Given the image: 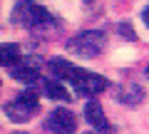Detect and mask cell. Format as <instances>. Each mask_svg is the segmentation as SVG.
<instances>
[{"instance_id":"obj_1","label":"cell","mask_w":149,"mask_h":134,"mask_svg":"<svg viewBox=\"0 0 149 134\" xmlns=\"http://www.w3.org/2000/svg\"><path fill=\"white\" fill-rule=\"evenodd\" d=\"M13 20L17 25H25V27H40V25H47L50 22V12L42 5H37V3L22 0V3L15 5V10H13Z\"/></svg>"},{"instance_id":"obj_2","label":"cell","mask_w":149,"mask_h":134,"mask_svg":"<svg viewBox=\"0 0 149 134\" xmlns=\"http://www.w3.org/2000/svg\"><path fill=\"white\" fill-rule=\"evenodd\" d=\"M102 47H104L102 32H80L67 42V50L80 55V57H97L102 52Z\"/></svg>"},{"instance_id":"obj_3","label":"cell","mask_w":149,"mask_h":134,"mask_svg":"<svg viewBox=\"0 0 149 134\" xmlns=\"http://www.w3.org/2000/svg\"><path fill=\"white\" fill-rule=\"evenodd\" d=\"M35 109H37V94L35 92H20L15 102L5 104V117L10 122H30Z\"/></svg>"},{"instance_id":"obj_4","label":"cell","mask_w":149,"mask_h":134,"mask_svg":"<svg viewBox=\"0 0 149 134\" xmlns=\"http://www.w3.org/2000/svg\"><path fill=\"white\" fill-rule=\"evenodd\" d=\"M47 129L55 134H72L77 129V119L70 109H55L47 117Z\"/></svg>"},{"instance_id":"obj_5","label":"cell","mask_w":149,"mask_h":134,"mask_svg":"<svg viewBox=\"0 0 149 134\" xmlns=\"http://www.w3.org/2000/svg\"><path fill=\"white\" fill-rule=\"evenodd\" d=\"M72 87L80 92V94H97V92L107 90V80H104L102 75H92V72H85V70H82L80 77L72 82Z\"/></svg>"},{"instance_id":"obj_6","label":"cell","mask_w":149,"mask_h":134,"mask_svg":"<svg viewBox=\"0 0 149 134\" xmlns=\"http://www.w3.org/2000/svg\"><path fill=\"white\" fill-rule=\"evenodd\" d=\"M50 72H52L57 80H65V82L72 85V82L80 77L82 70L77 67V65H72L70 60H52V62H50Z\"/></svg>"},{"instance_id":"obj_7","label":"cell","mask_w":149,"mask_h":134,"mask_svg":"<svg viewBox=\"0 0 149 134\" xmlns=\"http://www.w3.org/2000/svg\"><path fill=\"white\" fill-rule=\"evenodd\" d=\"M85 117H87V122H90L95 129H107L104 109H102L97 102H87V107H85Z\"/></svg>"},{"instance_id":"obj_8","label":"cell","mask_w":149,"mask_h":134,"mask_svg":"<svg viewBox=\"0 0 149 134\" xmlns=\"http://www.w3.org/2000/svg\"><path fill=\"white\" fill-rule=\"evenodd\" d=\"M0 62H3V67H15L17 62H20V47L17 45H10L5 42L3 47H0Z\"/></svg>"},{"instance_id":"obj_9","label":"cell","mask_w":149,"mask_h":134,"mask_svg":"<svg viewBox=\"0 0 149 134\" xmlns=\"http://www.w3.org/2000/svg\"><path fill=\"white\" fill-rule=\"evenodd\" d=\"M45 92L50 99H60V102H70V92L60 85L57 80H45Z\"/></svg>"},{"instance_id":"obj_10","label":"cell","mask_w":149,"mask_h":134,"mask_svg":"<svg viewBox=\"0 0 149 134\" xmlns=\"http://www.w3.org/2000/svg\"><path fill=\"white\" fill-rule=\"evenodd\" d=\"M13 77H15L17 82H35L37 72H35V67H15V70H13Z\"/></svg>"},{"instance_id":"obj_11","label":"cell","mask_w":149,"mask_h":134,"mask_svg":"<svg viewBox=\"0 0 149 134\" xmlns=\"http://www.w3.org/2000/svg\"><path fill=\"white\" fill-rule=\"evenodd\" d=\"M119 30H122V37H127V40H137V35H134V30L129 25H119Z\"/></svg>"},{"instance_id":"obj_12","label":"cell","mask_w":149,"mask_h":134,"mask_svg":"<svg viewBox=\"0 0 149 134\" xmlns=\"http://www.w3.org/2000/svg\"><path fill=\"white\" fill-rule=\"evenodd\" d=\"M142 17H144V25H147V27H149V5H147V8H144V12H142Z\"/></svg>"},{"instance_id":"obj_13","label":"cell","mask_w":149,"mask_h":134,"mask_svg":"<svg viewBox=\"0 0 149 134\" xmlns=\"http://www.w3.org/2000/svg\"><path fill=\"white\" fill-rule=\"evenodd\" d=\"M13 134H27V132H13Z\"/></svg>"},{"instance_id":"obj_14","label":"cell","mask_w":149,"mask_h":134,"mask_svg":"<svg viewBox=\"0 0 149 134\" xmlns=\"http://www.w3.org/2000/svg\"><path fill=\"white\" fill-rule=\"evenodd\" d=\"M147 77H149V67H147Z\"/></svg>"}]
</instances>
